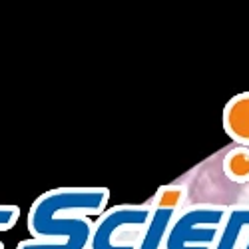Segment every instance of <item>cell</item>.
Here are the masks:
<instances>
[{
  "instance_id": "1",
  "label": "cell",
  "mask_w": 249,
  "mask_h": 249,
  "mask_svg": "<svg viewBox=\"0 0 249 249\" xmlns=\"http://www.w3.org/2000/svg\"><path fill=\"white\" fill-rule=\"evenodd\" d=\"M106 188H58L38 196L28 213L32 239L16 249H90L94 223L88 215L104 212Z\"/></svg>"
},
{
  "instance_id": "2",
  "label": "cell",
  "mask_w": 249,
  "mask_h": 249,
  "mask_svg": "<svg viewBox=\"0 0 249 249\" xmlns=\"http://www.w3.org/2000/svg\"><path fill=\"white\" fill-rule=\"evenodd\" d=\"M241 194L243 183L227 174L221 154L199 163L188 185V197L196 205H235Z\"/></svg>"
},
{
  "instance_id": "3",
  "label": "cell",
  "mask_w": 249,
  "mask_h": 249,
  "mask_svg": "<svg viewBox=\"0 0 249 249\" xmlns=\"http://www.w3.org/2000/svg\"><path fill=\"white\" fill-rule=\"evenodd\" d=\"M148 212L136 205H116L94 223L90 249H138L134 243L136 230L146 223Z\"/></svg>"
},
{
  "instance_id": "4",
  "label": "cell",
  "mask_w": 249,
  "mask_h": 249,
  "mask_svg": "<svg viewBox=\"0 0 249 249\" xmlns=\"http://www.w3.org/2000/svg\"><path fill=\"white\" fill-rule=\"evenodd\" d=\"M20 217V210L16 205H0V231H6ZM0 249H4V245L0 243Z\"/></svg>"
}]
</instances>
